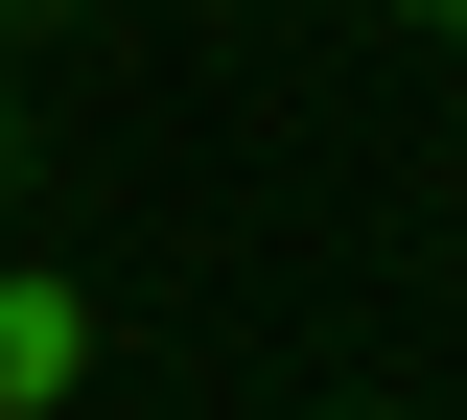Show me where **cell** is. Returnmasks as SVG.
<instances>
[{
    "label": "cell",
    "mask_w": 467,
    "mask_h": 420,
    "mask_svg": "<svg viewBox=\"0 0 467 420\" xmlns=\"http://www.w3.org/2000/svg\"><path fill=\"white\" fill-rule=\"evenodd\" d=\"M24 164H47V118H24V94H0V187H24Z\"/></svg>",
    "instance_id": "obj_3"
},
{
    "label": "cell",
    "mask_w": 467,
    "mask_h": 420,
    "mask_svg": "<svg viewBox=\"0 0 467 420\" xmlns=\"http://www.w3.org/2000/svg\"><path fill=\"white\" fill-rule=\"evenodd\" d=\"M94 374H117V303L70 257H0V420H70Z\"/></svg>",
    "instance_id": "obj_1"
},
{
    "label": "cell",
    "mask_w": 467,
    "mask_h": 420,
    "mask_svg": "<svg viewBox=\"0 0 467 420\" xmlns=\"http://www.w3.org/2000/svg\"><path fill=\"white\" fill-rule=\"evenodd\" d=\"M374 24H420V47H467V0H374Z\"/></svg>",
    "instance_id": "obj_2"
},
{
    "label": "cell",
    "mask_w": 467,
    "mask_h": 420,
    "mask_svg": "<svg viewBox=\"0 0 467 420\" xmlns=\"http://www.w3.org/2000/svg\"><path fill=\"white\" fill-rule=\"evenodd\" d=\"M47 24H70V0H0V47H47Z\"/></svg>",
    "instance_id": "obj_4"
},
{
    "label": "cell",
    "mask_w": 467,
    "mask_h": 420,
    "mask_svg": "<svg viewBox=\"0 0 467 420\" xmlns=\"http://www.w3.org/2000/svg\"><path fill=\"white\" fill-rule=\"evenodd\" d=\"M304 420H398V397H304Z\"/></svg>",
    "instance_id": "obj_5"
}]
</instances>
